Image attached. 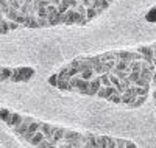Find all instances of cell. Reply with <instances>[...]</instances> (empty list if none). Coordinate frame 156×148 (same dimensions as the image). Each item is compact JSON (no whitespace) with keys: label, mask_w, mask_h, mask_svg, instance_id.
I'll return each mask as SVG.
<instances>
[{"label":"cell","mask_w":156,"mask_h":148,"mask_svg":"<svg viewBox=\"0 0 156 148\" xmlns=\"http://www.w3.org/2000/svg\"><path fill=\"white\" fill-rule=\"evenodd\" d=\"M103 84H101V79H100V76L98 75H95L92 79L89 81V89H87V97H97V92L100 90V87H101Z\"/></svg>","instance_id":"obj_3"},{"label":"cell","mask_w":156,"mask_h":148,"mask_svg":"<svg viewBox=\"0 0 156 148\" xmlns=\"http://www.w3.org/2000/svg\"><path fill=\"white\" fill-rule=\"evenodd\" d=\"M145 20H147V22H150V23H156V5L147 11V14H145Z\"/></svg>","instance_id":"obj_18"},{"label":"cell","mask_w":156,"mask_h":148,"mask_svg":"<svg viewBox=\"0 0 156 148\" xmlns=\"http://www.w3.org/2000/svg\"><path fill=\"white\" fill-rule=\"evenodd\" d=\"M128 78H129V81H131L133 84H136V81L140 78V72H129L128 73Z\"/></svg>","instance_id":"obj_27"},{"label":"cell","mask_w":156,"mask_h":148,"mask_svg":"<svg viewBox=\"0 0 156 148\" xmlns=\"http://www.w3.org/2000/svg\"><path fill=\"white\" fill-rule=\"evenodd\" d=\"M151 86H153V87H156V70H154V73H153V79H151Z\"/></svg>","instance_id":"obj_32"},{"label":"cell","mask_w":156,"mask_h":148,"mask_svg":"<svg viewBox=\"0 0 156 148\" xmlns=\"http://www.w3.org/2000/svg\"><path fill=\"white\" fill-rule=\"evenodd\" d=\"M75 9H76L78 12H81V14H84V16H86V12H87V8H86V6H84L83 3H80V5H78V6H76Z\"/></svg>","instance_id":"obj_30"},{"label":"cell","mask_w":156,"mask_h":148,"mask_svg":"<svg viewBox=\"0 0 156 148\" xmlns=\"http://www.w3.org/2000/svg\"><path fill=\"white\" fill-rule=\"evenodd\" d=\"M69 70H70V67H69V64L67 65H64V67H61V69H59V75H69Z\"/></svg>","instance_id":"obj_31"},{"label":"cell","mask_w":156,"mask_h":148,"mask_svg":"<svg viewBox=\"0 0 156 148\" xmlns=\"http://www.w3.org/2000/svg\"><path fill=\"white\" fill-rule=\"evenodd\" d=\"M154 106H156V98H154Z\"/></svg>","instance_id":"obj_37"},{"label":"cell","mask_w":156,"mask_h":148,"mask_svg":"<svg viewBox=\"0 0 156 148\" xmlns=\"http://www.w3.org/2000/svg\"><path fill=\"white\" fill-rule=\"evenodd\" d=\"M153 62H154V65H156V56H154V59H153Z\"/></svg>","instance_id":"obj_36"},{"label":"cell","mask_w":156,"mask_h":148,"mask_svg":"<svg viewBox=\"0 0 156 148\" xmlns=\"http://www.w3.org/2000/svg\"><path fill=\"white\" fill-rule=\"evenodd\" d=\"M97 146L108 148V136H97Z\"/></svg>","instance_id":"obj_24"},{"label":"cell","mask_w":156,"mask_h":148,"mask_svg":"<svg viewBox=\"0 0 156 148\" xmlns=\"http://www.w3.org/2000/svg\"><path fill=\"white\" fill-rule=\"evenodd\" d=\"M98 76L101 79V84L103 86H111V72H105V73H101Z\"/></svg>","instance_id":"obj_19"},{"label":"cell","mask_w":156,"mask_h":148,"mask_svg":"<svg viewBox=\"0 0 156 148\" xmlns=\"http://www.w3.org/2000/svg\"><path fill=\"white\" fill-rule=\"evenodd\" d=\"M108 101L112 103V104H122V95L115 92V93H112V95L108 98Z\"/></svg>","instance_id":"obj_22"},{"label":"cell","mask_w":156,"mask_h":148,"mask_svg":"<svg viewBox=\"0 0 156 148\" xmlns=\"http://www.w3.org/2000/svg\"><path fill=\"white\" fill-rule=\"evenodd\" d=\"M66 131H67V128H61V126H58V129H56L55 134H53V137H51V143H53V146H58V143H59L61 140H64Z\"/></svg>","instance_id":"obj_10"},{"label":"cell","mask_w":156,"mask_h":148,"mask_svg":"<svg viewBox=\"0 0 156 148\" xmlns=\"http://www.w3.org/2000/svg\"><path fill=\"white\" fill-rule=\"evenodd\" d=\"M0 26H2V28H0V33H2V34H6L8 31H11V30H9L8 19H6L5 16H2V23H0Z\"/></svg>","instance_id":"obj_20"},{"label":"cell","mask_w":156,"mask_h":148,"mask_svg":"<svg viewBox=\"0 0 156 148\" xmlns=\"http://www.w3.org/2000/svg\"><path fill=\"white\" fill-rule=\"evenodd\" d=\"M44 139H45L44 132H42L41 129H39L37 132H34V134H33V136H31V137H30V139H28L27 142H28V143H30L31 146H39V143H41V142H42Z\"/></svg>","instance_id":"obj_11"},{"label":"cell","mask_w":156,"mask_h":148,"mask_svg":"<svg viewBox=\"0 0 156 148\" xmlns=\"http://www.w3.org/2000/svg\"><path fill=\"white\" fill-rule=\"evenodd\" d=\"M129 70L131 72H140L142 70V61H131L129 62Z\"/></svg>","instance_id":"obj_21"},{"label":"cell","mask_w":156,"mask_h":148,"mask_svg":"<svg viewBox=\"0 0 156 148\" xmlns=\"http://www.w3.org/2000/svg\"><path fill=\"white\" fill-rule=\"evenodd\" d=\"M86 16H87V19H89V20H92L94 17H97V16H98V11H97L94 6H92V8H87Z\"/></svg>","instance_id":"obj_26"},{"label":"cell","mask_w":156,"mask_h":148,"mask_svg":"<svg viewBox=\"0 0 156 148\" xmlns=\"http://www.w3.org/2000/svg\"><path fill=\"white\" fill-rule=\"evenodd\" d=\"M153 50H154V56H156V44H153Z\"/></svg>","instance_id":"obj_35"},{"label":"cell","mask_w":156,"mask_h":148,"mask_svg":"<svg viewBox=\"0 0 156 148\" xmlns=\"http://www.w3.org/2000/svg\"><path fill=\"white\" fill-rule=\"evenodd\" d=\"M151 95H153V98H156V87H153V93H151Z\"/></svg>","instance_id":"obj_34"},{"label":"cell","mask_w":156,"mask_h":148,"mask_svg":"<svg viewBox=\"0 0 156 148\" xmlns=\"http://www.w3.org/2000/svg\"><path fill=\"white\" fill-rule=\"evenodd\" d=\"M108 148H117L115 137H109V136H108Z\"/></svg>","instance_id":"obj_29"},{"label":"cell","mask_w":156,"mask_h":148,"mask_svg":"<svg viewBox=\"0 0 156 148\" xmlns=\"http://www.w3.org/2000/svg\"><path fill=\"white\" fill-rule=\"evenodd\" d=\"M145 100H147V95H137V97L133 100V103H131V104H128V107H131V109H136V107H140L142 104L145 103Z\"/></svg>","instance_id":"obj_12"},{"label":"cell","mask_w":156,"mask_h":148,"mask_svg":"<svg viewBox=\"0 0 156 148\" xmlns=\"http://www.w3.org/2000/svg\"><path fill=\"white\" fill-rule=\"evenodd\" d=\"M117 59H128V61H133V51H128V50H119L115 51Z\"/></svg>","instance_id":"obj_14"},{"label":"cell","mask_w":156,"mask_h":148,"mask_svg":"<svg viewBox=\"0 0 156 148\" xmlns=\"http://www.w3.org/2000/svg\"><path fill=\"white\" fill-rule=\"evenodd\" d=\"M117 92V87L115 86H101L100 87V90L97 92V97L98 98H103V100H108L111 95H112V93H115Z\"/></svg>","instance_id":"obj_5"},{"label":"cell","mask_w":156,"mask_h":148,"mask_svg":"<svg viewBox=\"0 0 156 148\" xmlns=\"http://www.w3.org/2000/svg\"><path fill=\"white\" fill-rule=\"evenodd\" d=\"M9 115H11V111H8L6 107H2V109H0V118H2V122H6V120L9 118Z\"/></svg>","instance_id":"obj_25"},{"label":"cell","mask_w":156,"mask_h":148,"mask_svg":"<svg viewBox=\"0 0 156 148\" xmlns=\"http://www.w3.org/2000/svg\"><path fill=\"white\" fill-rule=\"evenodd\" d=\"M83 146L95 148L97 146V136L92 132H83Z\"/></svg>","instance_id":"obj_7"},{"label":"cell","mask_w":156,"mask_h":148,"mask_svg":"<svg viewBox=\"0 0 156 148\" xmlns=\"http://www.w3.org/2000/svg\"><path fill=\"white\" fill-rule=\"evenodd\" d=\"M115 142H117V148H125V146L134 148V146H136V143H134V142L126 140V139H119V137H115Z\"/></svg>","instance_id":"obj_15"},{"label":"cell","mask_w":156,"mask_h":148,"mask_svg":"<svg viewBox=\"0 0 156 148\" xmlns=\"http://www.w3.org/2000/svg\"><path fill=\"white\" fill-rule=\"evenodd\" d=\"M33 75H34V69H31V67H14V69H12L11 81L12 83L28 81V79H31Z\"/></svg>","instance_id":"obj_1"},{"label":"cell","mask_w":156,"mask_h":148,"mask_svg":"<svg viewBox=\"0 0 156 148\" xmlns=\"http://www.w3.org/2000/svg\"><path fill=\"white\" fill-rule=\"evenodd\" d=\"M80 76H81V78H84V79H92V78L95 76V70H94V67H87V69L81 70Z\"/></svg>","instance_id":"obj_17"},{"label":"cell","mask_w":156,"mask_h":148,"mask_svg":"<svg viewBox=\"0 0 156 148\" xmlns=\"http://www.w3.org/2000/svg\"><path fill=\"white\" fill-rule=\"evenodd\" d=\"M11 76H12L11 67H2V70H0V79L2 81H8V79H11Z\"/></svg>","instance_id":"obj_13"},{"label":"cell","mask_w":156,"mask_h":148,"mask_svg":"<svg viewBox=\"0 0 156 148\" xmlns=\"http://www.w3.org/2000/svg\"><path fill=\"white\" fill-rule=\"evenodd\" d=\"M41 125H42V122H41V120H33V122H31V125H30V126H28V129H27V132H25V134H23V136H22L20 139L28 140V139L33 136L34 132H37L39 129H41Z\"/></svg>","instance_id":"obj_6"},{"label":"cell","mask_w":156,"mask_h":148,"mask_svg":"<svg viewBox=\"0 0 156 148\" xmlns=\"http://www.w3.org/2000/svg\"><path fill=\"white\" fill-rule=\"evenodd\" d=\"M50 2H51V3H53V5H56V6H58V5L61 3V0H50Z\"/></svg>","instance_id":"obj_33"},{"label":"cell","mask_w":156,"mask_h":148,"mask_svg":"<svg viewBox=\"0 0 156 148\" xmlns=\"http://www.w3.org/2000/svg\"><path fill=\"white\" fill-rule=\"evenodd\" d=\"M154 114H156V111H154Z\"/></svg>","instance_id":"obj_38"},{"label":"cell","mask_w":156,"mask_h":148,"mask_svg":"<svg viewBox=\"0 0 156 148\" xmlns=\"http://www.w3.org/2000/svg\"><path fill=\"white\" fill-rule=\"evenodd\" d=\"M58 81H59V75H58V73L50 75L48 79H47V83H48L50 86H53V87H58Z\"/></svg>","instance_id":"obj_23"},{"label":"cell","mask_w":156,"mask_h":148,"mask_svg":"<svg viewBox=\"0 0 156 148\" xmlns=\"http://www.w3.org/2000/svg\"><path fill=\"white\" fill-rule=\"evenodd\" d=\"M22 118H23V115L22 114H17V112H11V115H9V118L6 120V126H9L11 129L12 128H16L20 122H22Z\"/></svg>","instance_id":"obj_9"},{"label":"cell","mask_w":156,"mask_h":148,"mask_svg":"<svg viewBox=\"0 0 156 148\" xmlns=\"http://www.w3.org/2000/svg\"><path fill=\"white\" fill-rule=\"evenodd\" d=\"M19 14H20V11H19V9L9 6V9H8V12H6V16H5V17H6L8 20H17Z\"/></svg>","instance_id":"obj_16"},{"label":"cell","mask_w":156,"mask_h":148,"mask_svg":"<svg viewBox=\"0 0 156 148\" xmlns=\"http://www.w3.org/2000/svg\"><path fill=\"white\" fill-rule=\"evenodd\" d=\"M8 23H9V30L12 31V30H17L19 26H22L19 22H16V20H8Z\"/></svg>","instance_id":"obj_28"},{"label":"cell","mask_w":156,"mask_h":148,"mask_svg":"<svg viewBox=\"0 0 156 148\" xmlns=\"http://www.w3.org/2000/svg\"><path fill=\"white\" fill-rule=\"evenodd\" d=\"M56 129H58L56 125H50V123H45V122H42V125H41V131L44 132L45 139H50V140H51V137H53Z\"/></svg>","instance_id":"obj_8"},{"label":"cell","mask_w":156,"mask_h":148,"mask_svg":"<svg viewBox=\"0 0 156 148\" xmlns=\"http://www.w3.org/2000/svg\"><path fill=\"white\" fill-rule=\"evenodd\" d=\"M137 51H140L144 55V61L147 62H153L154 59V50H153V45H139L137 47Z\"/></svg>","instance_id":"obj_4"},{"label":"cell","mask_w":156,"mask_h":148,"mask_svg":"<svg viewBox=\"0 0 156 148\" xmlns=\"http://www.w3.org/2000/svg\"><path fill=\"white\" fill-rule=\"evenodd\" d=\"M33 120H34L33 117H23V118H22V122H20L16 128H12V132H14L17 137H22L23 134L27 132V129H28V126L31 125Z\"/></svg>","instance_id":"obj_2"}]
</instances>
